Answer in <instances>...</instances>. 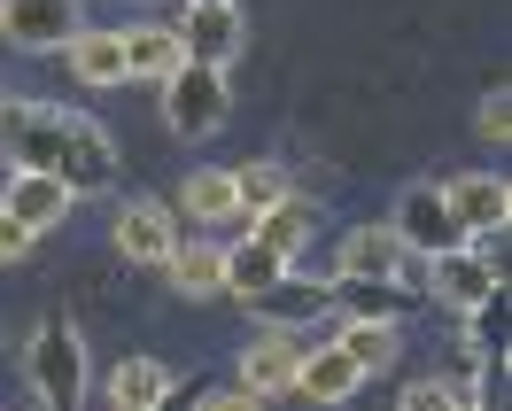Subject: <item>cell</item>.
<instances>
[{
	"instance_id": "5b68a950",
	"label": "cell",
	"mask_w": 512,
	"mask_h": 411,
	"mask_svg": "<svg viewBox=\"0 0 512 411\" xmlns=\"http://www.w3.org/2000/svg\"><path fill=\"white\" fill-rule=\"evenodd\" d=\"M86 32V0H0V39L24 55H63Z\"/></svg>"
},
{
	"instance_id": "484cf974",
	"label": "cell",
	"mask_w": 512,
	"mask_h": 411,
	"mask_svg": "<svg viewBox=\"0 0 512 411\" xmlns=\"http://www.w3.org/2000/svg\"><path fill=\"white\" fill-rule=\"evenodd\" d=\"M396 411H466V396H458V380H435V373H419L404 396H396Z\"/></svg>"
},
{
	"instance_id": "ac0fdd59",
	"label": "cell",
	"mask_w": 512,
	"mask_h": 411,
	"mask_svg": "<svg viewBox=\"0 0 512 411\" xmlns=\"http://www.w3.org/2000/svg\"><path fill=\"white\" fill-rule=\"evenodd\" d=\"M249 233H256L272 256H288V264H295V256L311 249V233H319V210H311V194H280L264 218H249Z\"/></svg>"
},
{
	"instance_id": "277c9868",
	"label": "cell",
	"mask_w": 512,
	"mask_h": 411,
	"mask_svg": "<svg viewBox=\"0 0 512 411\" xmlns=\"http://www.w3.org/2000/svg\"><path fill=\"white\" fill-rule=\"evenodd\" d=\"M388 233L404 241V256H450V249H466V233H458V218H450V202L435 179H412V187L396 194V218H388Z\"/></svg>"
},
{
	"instance_id": "7402d4cb",
	"label": "cell",
	"mask_w": 512,
	"mask_h": 411,
	"mask_svg": "<svg viewBox=\"0 0 512 411\" xmlns=\"http://www.w3.org/2000/svg\"><path fill=\"white\" fill-rule=\"evenodd\" d=\"M171 388V365L163 357H117L109 365V411H148Z\"/></svg>"
},
{
	"instance_id": "52a82bcc",
	"label": "cell",
	"mask_w": 512,
	"mask_h": 411,
	"mask_svg": "<svg viewBox=\"0 0 512 411\" xmlns=\"http://www.w3.org/2000/svg\"><path fill=\"white\" fill-rule=\"evenodd\" d=\"M256 326H272V334H295V326H319L334 311V280H311V272H288V280H272L264 295H249Z\"/></svg>"
},
{
	"instance_id": "4dcf8cb0",
	"label": "cell",
	"mask_w": 512,
	"mask_h": 411,
	"mask_svg": "<svg viewBox=\"0 0 512 411\" xmlns=\"http://www.w3.org/2000/svg\"><path fill=\"white\" fill-rule=\"evenodd\" d=\"M187 8H241V0H187Z\"/></svg>"
},
{
	"instance_id": "d6986e66",
	"label": "cell",
	"mask_w": 512,
	"mask_h": 411,
	"mask_svg": "<svg viewBox=\"0 0 512 411\" xmlns=\"http://www.w3.org/2000/svg\"><path fill=\"white\" fill-rule=\"evenodd\" d=\"M163 280L179 287L187 303H210V295H225V249L218 241H179L163 256Z\"/></svg>"
},
{
	"instance_id": "ffe728a7",
	"label": "cell",
	"mask_w": 512,
	"mask_h": 411,
	"mask_svg": "<svg viewBox=\"0 0 512 411\" xmlns=\"http://www.w3.org/2000/svg\"><path fill=\"white\" fill-rule=\"evenodd\" d=\"M288 272H295V264H288V256H272L256 233L225 241V295H241V303H249V295H264L272 280H288Z\"/></svg>"
},
{
	"instance_id": "4316f807",
	"label": "cell",
	"mask_w": 512,
	"mask_h": 411,
	"mask_svg": "<svg viewBox=\"0 0 512 411\" xmlns=\"http://www.w3.org/2000/svg\"><path fill=\"white\" fill-rule=\"evenodd\" d=\"M474 132L489 140V148H505L512 140V94L497 86V94H481V109H474Z\"/></svg>"
},
{
	"instance_id": "f1b7e54d",
	"label": "cell",
	"mask_w": 512,
	"mask_h": 411,
	"mask_svg": "<svg viewBox=\"0 0 512 411\" xmlns=\"http://www.w3.org/2000/svg\"><path fill=\"white\" fill-rule=\"evenodd\" d=\"M202 388H210L202 373H194V380H171V388H163V396H156L148 411H194V404H202Z\"/></svg>"
},
{
	"instance_id": "4fadbf2b",
	"label": "cell",
	"mask_w": 512,
	"mask_h": 411,
	"mask_svg": "<svg viewBox=\"0 0 512 411\" xmlns=\"http://www.w3.org/2000/svg\"><path fill=\"white\" fill-rule=\"evenodd\" d=\"M179 47H187V63H210V70H225L241 47H249V24H241V8H187L179 24Z\"/></svg>"
},
{
	"instance_id": "83f0119b",
	"label": "cell",
	"mask_w": 512,
	"mask_h": 411,
	"mask_svg": "<svg viewBox=\"0 0 512 411\" xmlns=\"http://www.w3.org/2000/svg\"><path fill=\"white\" fill-rule=\"evenodd\" d=\"M194 411H264V404H256V396L241 388V380H233V388H218V380H210V388H202V404H194Z\"/></svg>"
},
{
	"instance_id": "9a60e30c",
	"label": "cell",
	"mask_w": 512,
	"mask_h": 411,
	"mask_svg": "<svg viewBox=\"0 0 512 411\" xmlns=\"http://www.w3.org/2000/svg\"><path fill=\"white\" fill-rule=\"evenodd\" d=\"M334 311L365 318V326H404L412 311H427V295L404 280H334Z\"/></svg>"
},
{
	"instance_id": "3957f363",
	"label": "cell",
	"mask_w": 512,
	"mask_h": 411,
	"mask_svg": "<svg viewBox=\"0 0 512 411\" xmlns=\"http://www.w3.org/2000/svg\"><path fill=\"white\" fill-rule=\"evenodd\" d=\"M163 125L179 132V140H210V132L233 117V86H225V70L210 63H187L179 78H163Z\"/></svg>"
},
{
	"instance_id": "d4e9b609",
	"label": "cell",
	"mask_w": 512,
	"mask_h": 411,
	"mask_svg": "<svg viewBox=\"0 0 512 411\" xmlns=\"http://www.w3.org/2000/svg\"><path fill=\"white\" fill-rule=\"evenodd\" d=\"M280 194H295L280 163H241V171H233V210H241V225L264 218V210H272Z\"/></svg>"
},
{
	"instance_id": "cb8c5ba5",
	"label": "cell",
	"mask_w": 512,
	"mask_h": 411,
	"mask_svg": "<svg viewBox=\"0 0 512 411\" xmlns=\"http://www.w3.org/2000/svg\"><path fill=\"white\" fill-rule=\"evenodd\" d=\"M505 342H512V303H505V287H489L466 311V349L474 357H505Z\"/></svg>"
},
{
	"instance_id": "44dd1931",
	"label": "cell",
	"mask_w": 512,
	"mask_h": 411,
	"mask_svg": "<svg viewBox=\"0 0 512 411\" xmlns=\"http://www.w3.org/2000/svg\"><path fill=\"white\" fill-rule=\"evenodd\" d=\"M334 349H342L357 373L373 380V373H388V365L404 357V334H396V326H365V318H342V326H334Z\"/></svg>"
},
{
	"instance_id": "7a4b0ae2",
	"label": "cell",
	"mask_w": 512,
	"mask_h": 411,
	"mask_svg": "<svg viewBox=\"0 0 512 411\" xmlns=\"http://www.w3.org/2000/svg\"><path fill=\"white\" fill-rule=\"evenodd\" d=\"M24 373H32L39 411H78L86 404V334L63 318H39L24 342Z\"/></svg>"
},
{
	"instance_id": "30bf717a",
	"label": "cell",
	"mask_w": 512,
	"mask_h": 411,
	"mask_svg": "<svg viewBox=\"0 0 512 411\" xmlns=\"http://www.w3.org/2000/svg\"><path fill=\"white\" fill-rule=\"evenodd\" d=\"M295 365H303V342L295 334H256L249 349H241V365H233V380L249 388L256 404H272V396H295Z\"/></svg>"
},
{
	"instance_id": "7c38bea8",
	"label": "cell",
	"mask_w": 512,
	"mask_h": 411,
	"mask_svg": "<svg viewBox=\"0 0 512 411\" xmlns=\"http://www.w3.org/2000/svg\"><path fill=\"white\" fill-rule=\"evenodd\" d=\"M117 47H125V86H163L187 70V47L171 24H117Z\"/></svg>"
},
{
	"instance_id": "6da1fadb",
	"label": "cell",
	"mask_w": 512,
	"mask_h": 411,
	"mask_svg": "<svg viewBox=\"0 0 512 411\" xmlns=\"http://www.w3.org/2000/svg\"><path fill=\"white\" fill-rule=\"evenodd\" d=\"M70 132H78V109L0 94V163L8 171H55L70 156Z\"/></svg>"
},
{
	"instance_id": "5bb4252c",
	"label": "cell",
	"mask_w": 512,
	"mask_h": 411,
	"mask_svg": "<svg viewBox=\"0 0 512 411\" xmlns=\"http://www.w3.org/2000/svg\"><path fill=\"white\" fill-rule=\"evenodd\" d=\"M70 202H78V194H70L55 171H8V194H0V210L24 225V233H55V225L70 218Z\"/></svg>"
},
{
	"instance_id": "9c48e42d",
	"label": "cell",
	"mask_w": 512,
	"mask_h": 411,
	"mask_svg": "<svg viewBox=\"0 0 512 411\" xmlns=\"http://www.w3.org/2000/svg\"><path fill=\"white\" fill-rule=\"evenodd\" d=\"M489 287H505V272H497V264H481L474 249L427 256V272H419V295H427V303H450V311H474Z\"/></svg>"
},
{
	"instance_id": "e0dca14e",
	"label": "cell",
	"mask_w": 512,
	"mask_h": 411,
	"mask_svg": "<svg viewBox=\"0 0 512 411\" xmlns=\"http://www.w3.org/2000/svg\"><path fill=\"white\" fill-rule=\"evenodd\" d=\"M63 55H70V78H78V86H94V94L125 86V47H117V24H86Z\"/></svg>"
},
{
	"instance_id": "f546056e",
	"label": "cell",
	"mask_w": 512,
	"mask_h": 411,
	"mask_svg": "<svg viewBox=\"0 0 512 411\" xmlns=\"http://www.w3.org/2000/svg\"><path fill=\"white\" fill-rule=\"evenodd\" d=\"M32 241H39V233H24V225L0 210V264H24V256H32Z\"/></svg>"
},
{
	"instance_id": "8992f818",
	"label": "cell",
	"mask_w": 512,
	"mask_h": 411,
	"mask_svg": "<svg viewBox=\"0 0 512 411\" xmlns=\"http://www.w3.org/2000/svg\"><path fill=\"white\" fill-rule=\"evenodd\" d=\"M326 280H404V287H419V256H404V241L388 225H350L334 241V272Z\"/></svg>"
},
{
	"instance_id": "2e32d148",
	"label": "cell",
	"mask_w": 512,
	"mask_h": 411,
	"mask_svg": "<svg viewBox=\"0 0 512 411\" xmlns=\"http://www.w3.org/2000/svg\"><path fill=\"white\" fill-rule=\"evenodd\" d=\"M357 388H365V373H357L334 342H311V349H303V365H295V396H303V404H350Z\"/></svg>"
},
{
	"instance_id": "8fae6325",
	"label": "cell",
	"mask_w": 512,
	"mask_h": 411,
	"mask_svg": "<svg viewBox=\"0 0 512 411\" xmlns=\"http://www.w3.org/2000/svg\"><path fill=\"white\" fill-rule=\"evenodd\" d=\"M443 202H450V218H458V233H505V225H512V187H505V171H466V179H443Z\"/></svg>"
},
{
	"instance_id": "603a6c76",
	"label": "cell",
	"mask_w": 512,
	"mask_h": 411,
	"mask_svg": "<svg viewBox=\"0 0 512 411\" xmlns=\"http://www.w3.org/2000/svg\"><path fill=\"white\" fill-rule=\"evenodd\" d=\"M171 210H187L194 225H241V210H233V171H187Z\"/></svg>"
},
{
	"instance_id": "ba28073f",
	"label": "cell",
	"mask_w": 512,
	"mask_h": 411,
	"mask_svg": "<svg viewBox=\"0 0 512 411\" xmlns=\"http://www.w3.org/2000/svg\"><path fill=\"white\" fill-rule=\"evenodd\" d=\"M179 249V210L171 202H156V194H132L125 210H117V256L125 264H156L163 272V256Z\"/></svg>"
}]
</instances>
